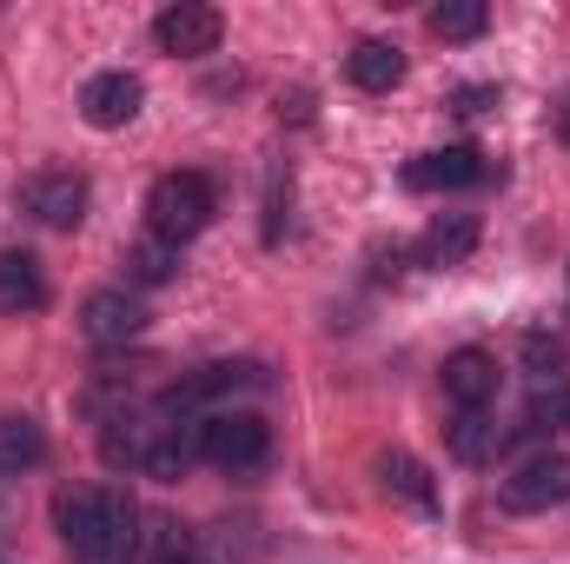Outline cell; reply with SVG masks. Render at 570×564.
<instances>
[{"mask_svg": "<svg viewBox=\"0 0 570 564\" xmlns=\"http://www.w3.org/2000/svg\"><path fill=\"white\" fill-rule=\"evenodd\" d=\"M53 518H60V538H67L73 564H134V552H140V512L120 485L60 492Z\"/></svg>", "mask_w": 570, "mask_h": 564, "instance_id": "1", "label": "cell"}, {"mask_svg": "<svg viewBox=\"0 0 570 564\" xmlns=\"http://www.w3.org/2000/svg\"><path fill=\"white\" fill-rule=\"evenodd\" d=\"M213 213H219V200H213V179H206V173H159L153 193H146V226H153V240H166V246L199 240V233L213 226Z\"/></svg>", "mask_w": 570, "mask_h": 564, "instance_id": "2", "label": "cell"}, {"mask_svg": "<svg viewBox=\"0 0 570 564\" xmlns=\"http://www.w3.org/2000/svg\"><path fill=\"white\" fill-rule=\"evenodd\" d=\"M266 451H273V431H266L259 412H213V419H199V458L219 465V471H253V465H266Z\"/></svg>", "mask_w": 570, "mask_h": 564, "instance_id": "3", "label": "cell"}, {"mask_svg": "<svg viewBox=\"0 0 570 564\" xmlns=\"http://www.w3.org/2000/svg\"><path fill=\"white\" fill-rule=\"evenodd\" d=\"M504 512H551V505H570V451H538L524 458L504 485H498Z\"/></svg>", "mask_w": 570, "mask_h": 564, "instance_id": "4", "label": "cell"}, {"mask_svg": "<svg viewBox=\"0 0 570 564\" xmlns=\"http://www.w3.org/2000/svg\"><path fill=\"white\" fill-rule=\"evenodd\" d=\"M20 206H27L40 226L73 233V226L87 220V179H80V173H67V166H47V173H33V179L20 186Z\"/></svg>", "mask_w": 570, "mask_h": 564, "instance_id": "5", "label": "cell"}, {"mask_svg": "<svg viewBox=\"0 0 570 564\" xmlns=\"http://www.w3.org/2000/svg\"><path fill=\"white\" fill-rule=\"evenodd\" d=\"M219 33H226L219 7H199V0H179V7H166V13L153 20V40H159V54H179V60H199V54H213V47H219Z\"/></svg>", "mask_w": 570, "mask_h": 564, "instance_id": "6", "label": "cell"}, {"mask_svg": "<svg viewBox=\"0 0 570 564\" xmlns=\"http://www.w3.org/2000/svg\"><path fill=\"white\" fill-rule=\"evenodd\" d=\"M80 332H87L94 346H127V339L146 332V305L127 285H100V292H87V305H80Z\"/></svg>", "mask_w": 570, "mask_h": 564, "instance_id": "7", "label": "cell"}, {"mask_svg": "<svg viewBox=\"0 0 570 564\" xmlns=\"http://www.w3.org/2000/svg\"><path fill=\"white\" fill-rule=\"evenodd\" d=\"M140 100H146L140 74L114 67V74H94V80H87V94H80V114H87V127L114 134V127H127V120L140 114Z\"/></svg>", "mask_w": 570, "mask_h": 564, "instance_id": "8", "label": "cell"}, {"mask_svg": "<svg viewBox=\"0 0 570 564\" xmlns=\"http://www.w3.org/2000/svg\"><path fill=\"white\" fill-rule=\"evenodd\" d=\"M444 399H451L458 412H484V406L498 399V359H491L484 346L451 352V359H444Z\"/></svg>", "mask_w": 570, "mask_h": 564, "instance_id": "9", "label": "cell"}, {"mask_svg": "<svg viewBox=\"0 0 570 564\" xmlns=\"http://www.w3.org/2000/svg\"><path fill=\"white\" fill-rule=\"evenodd\" d=\"M471 179H484V153L478 146H438V153H419L405 166V186L412 193H458Z\"/></svg>", "mask_w": 570, "mask_h": 564, "instance_id": "10", "label": "cell"}, {"mask_svg": "<svg viewBox=\"0 0 570 564\" xmlns=\"http://www.w3.org/2000/svg\"><path fill=\"white\" fill-rule=\"evenodd\" d=\"M471 246H478V213H438L425 226V240H419V266H431V273L464 266Z\"/></svg>", "mask_w": 570, "mask_h": 564, "instance_id": "11", "label": "cell"}, {"mask_svg": "<svg viewBox=\"0 0 570 564\" xmlns=\"http://www.w3.org/2000/svg\"><path fill=\"white\" fill-rule=\"evenodd\" d=\"M47 305V273L33 253H0V312L20 319V312H40Z\"/></svg>", "mask_w": 570, "mask_h": 564, "instance_id": "12", "label": "cell"}, {"mask_svg": "<svg viewBox=\"0 0 570 564\" xmlns=\"http://www.w3.org/2000/svg\"><path fill=\"white\" fill-rule=\"evenodd\" d=\"M345 74H352L358 94H392V87L405 80V54H399L392 40H358L352 60H345Z\"/></svg>", "mask_w": 570, "mask_h": 564, "instance_id": "13", "label": "cell"}, {"mask_svg": "<svg viewBox=\"0 0 570 564\" xmlns=\"http://www.w3.org/2000/svg\"><path fill=\"white\" fill-rule=\"evenodd\" d=\"M504 445H511V425H498L491 412H458V425H451V458H464V465H498Z\"/></svg>", "mask_w": 570, "mask_h": 564, "instance_id": "14", "label": "cell"}, {"mask_svg": "<svg viewBox=\"0 0 570 564\" xmlns=\"http://www.w3.org/2000/svg\"><path fill=\"white\" fill-rule=\"evenodd\" d=\"M47 458V431L40 419H27V412H7L0 419V478H20V471H33Z\"/></svg>", "mask_w": 570, "mask_h": 564, "instance_id": "15", "label": "cell"}, {"mask_svg": "<svg viewBox=\"0 0 570 564\" xmlns=\"http://www.w3.org/2000/svg\"><path fill=\"white\" fill-rule=\"evenodd\" d=\"M146 445H153V419H107V431H100V458L114 465V471H134L140 465L146 471Z\"/></svg>", "mask_w": 570, "mask_h": 564, "instance_id": "16", "label": "cell"}, {"mask_svg": "<svg viewBox=\"0 0 570 564\" xmlns=\"http://www.w3.org/2000/svg\"><path fill=\"white\" fill-rule=\"evenodd\" d=\"M564 425H570V372L564 379H531L524 431H564Z\"/></svg>", "mask_w": 570, "mask_h": 564, "instance_id": "17", "label": "cell"}, {"mask_svg": "<svg viewBox=\"0 0 570 564\" xmlns=\"http://www.w3.org/2000/svg\"><path fill=\"white\" fill-rule=\"evenodd\" d=\"M127 280L134 285H166V280H179V246H166V240H134L127 246Z\"/></svg>", "mask_w": 570, "mask_h": 564, "instance_id": "18", "label": "cell"}, {"mask_svg": "<svg viewBox=\"0 0 570 564\" xmlns=\"http://www.w3.org/2000/svg\"><path fill=\"white\" fill-rule=\"evenodd\" d=\"M484 27H491L484 0H444V7H431V33L438 40H478Z\"/></svg>", "mask_w": 570, "mask_h": 564, "instance_id": "19", "label": "cell"}, {"mask_svg": "<svg viewBox=\"0 0 570 564\" xmlns=\"http://www.w3.org/2000/svg\"><path fill=\"white\" fill-rule=\"evenodd\" d=\"M379 471H385V485L399 492V498H412V505H431L438 492H431V478H425V465L412 458V451H385L379 458Z\"/></svg>", "mask_w": 570, "mask_h": 564, "instance_id": "20", "label": "cell"}, {"mask_svg": "<svg viewBox=\"0 0 570 564\" xmlns=\"http://www.w3.org/2000/svg\"><path fill=\"white\" fill-rule=\"evenodd\" d=\"M524 366H531V379H564V346L544 339V332H531L524 339Z\"/></svg>", "mask_w": 570, "mask_h": 564, "instance_id": "21", "label": "cell"}, {"mask_svg": "<svg viewBox=\"0 0 570 564\" xmlns=\"http://www.w3.org/2000/svg\"><path fill=\"white\" fill-rule=\"evenodd\" d=\"M166 564H199V558H193V552H179V558H166Z\"/></svg>", "mask_w": 570, "mask_h": 564, "instance_id": "22", "label": "cell"}, {"mask_svg": "<svg viewBox=\"0 0 570 564\" xmlns=\"http://www.w3.org/2000/svg\"><path fill=\"white\" fill-rule=\"evenodd\" d=\"M564 140H570V120H564Z\"/></svg>", "mask_w": 570, "mask_h": 564, "instance_id": "23", "label": "cell"}]
</instances>
